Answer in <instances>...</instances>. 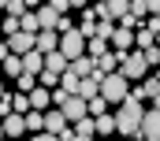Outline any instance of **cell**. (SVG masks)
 I'll return each instance as SVG.
<instances>
[{
  "instance_id": "29",
  "label": "cell",
  "mask_w": 160,
  "mask_h": 141,
  "mask_svg": "<svg viewBox=\"0 0 160 141\" xmlns=\"http://www.w3.org/2000/svg\"><path fill=\"white\" fill-rule=\"evenodd\" d=\"M48 7H52V11H60V15H63V11H71V0H48Z\"/></svg>"
},
{
  "instance_id": "30",
  "label": "cell",
  "mask_w": 160,
  "mask_h": 141,
  "mask_svg": "<svg viewBox=\"0 0 160 141\" xmlns=\"http://www.w3.org/2000/svg\"><path fill=\"white\" fill-rule=\"evenodd\" d=\"M127 97H134V100H149V93H145V85H134Z\"/></svg>"
},
{
  "instance_id": "36",
  "label": "cell",
  "mask_w": 160,
  "mask_h": 141,
  "mask_svg": "<svg viewBox=\"0 0 160 141\" xmlns=\"http://www.w3.org/2000/svg\"><path fill=\"white\" fill-rule=\"evenodd\" d=\"M4 93H8V89H4V82H0V97H4Z\"/></svg>"
},
{
  "instance_id": "25",
  "label": "cell",
  "mask_w": 160,
  "mask_h": 141,
  "mask_svg": "<svg viewBox=\"0 0 160 141\" xmlns=\"http://www.w3.org/2000/svg\"><path fill=\"white\" fill-rule=\"evenodd\" d=\"M60 85H63L67 93H75V89H78V74H75V70H63V74H60Z\"/></svg>"
},
{
  "instance_id": "2",
  "label": "cell",
  "mask_w": 160,
  "mask_h": 141,
  "mask_svg": "<svg viewBox=\"0 0 160 141\" xmlns=\"http://www.w3.org/2000/svg\"><path fill=\"white\" fill-rule=\"evenodd\" d=\"M130 93V85H127V78H123L119 70H108L104 78H101V97L104 100H112V104H119L123 97Z\"/></svg>"
},
{
  "instance_id": "24",
  "label": "cell",
  "mask_w": 160,
  "mask_h": 141,
  "mask_svg": "<svg viewBox=\"0 0 160 141\" xmlns=\"http://www.w3.org/2000/svg\"><path fill=\"white\" fill-rule=\"evenodd\" d=\"M142 56H145V63H149V67H160V45H157V41H153L149 48H142Z\"/></svg>"
},
{
  "instance_id": "7",
  "label": "cell",
  "mask_w": 160,
  "mask_h": 141,
  "mask_svg": "<svg viewBox=\"0 0 160 141\" xmlns=\"http://www.w3.org/2000/svg\"><path fill=\"white\" fill-rule=\"evenodd\" d=\"M108 45H112L116 52H127V48L134 45V30L123 26V22H116V30H112V37H108Z\"/></svg>"
},
{
  "instance_id": "21",
  "label": "cell",
  "mask_w": 160,
  "mask_h": 141,
  "mask_svg": "<svg viewBox=\"0 0 160 141\" xmlns=\"http://www.w3.org/2000/svg\"><path fill=\"white\" fill-rule=\"evenodd\" d=\"M0 70H4V74H11V78H15V74H19V70H22V56H15V52H11V56H8V60H0Z\"/></svg>"
},
{
  "instance_id": "9",
  "label": "cell",
  "mask_w": 160,
  "mask_h": 141,
  "mask_svg": "<svg viewBox=\"0 0 160 141\" xmlns=\"http://www.w3.org/2000/svg\"><path fill=\"white\" fill-rule=\"evenodd\" d=\"M0 123H4V138H19V134H26V119H22L19 111H8Z\"/></svg>"
},
{
  "instance_id": "11",
  "label": "cell",
  "mask_w": 160,
  "mask_h": 141,
  "mask_svg": "<svg viewBox=\"0 0 160 141\" xmlns=\"http://www.w3.org/2000/svg\"><path fill=\"white\" fill-rule=\"evenodd\" d=\"M26 97H30V108H38V111H45V108L52 104V93H48V85H41V82L26 93Z\"/></svg>"
},
{
  "instance_id": "22",
  "label": "cell",
  "mask_w": 160,
  "mask_h": 141,
  "mask_svg": "<svg viewBox=\"0 0 160 141\" xmlns=\"http://www.w3.org/2000/svg\"><path fill=\"white\" fill-rule=\"evenodd\" d=\"M86 52L97 60L101 52H108V41H104V37H89V41H86Z\"/></svg>"
},
{
  "instance_id": "6",
  "label": "cell",
  "mask_w": 160,
  "mask_h": 141,
  "mask_svg": "<svg viewBox=\"0 0 160 141\" xmlns=\"http://www.w3.org/2000/svg\"><path fill=\"white\" fill-rule=\"evenodd\" d=\"M142 138L160 141V108H153V111H142Z\"/></svg>"
},
{
  "instance_id": "28",
  "label": "cell",
  "mask_w": 160,
  "mask_h": 141,
  "mask_svg": "<svg viewBox=\"0 0 160 141\" xmlns=\"http://www.w3.org/2000/svg\"><path fill=\"white\" fill-rule=\"evenodd\" d=\"M104 104H108V100H104V97L97 93V97L89 100V115H101V111H104Z\"/></svg>"
},
{
  "instance_id": "20",
  "label": "cell",
  "mask_w": 160,
  "mask_h": 141,
  "mask_svg": "<svg viewBox=\"0 0 160 141\" xmlns=\"http://www.w3.org/2000/svg\"><path fill=\"white\" fill-rule=\"evenodd\" d=\"M22 119H26V130H38V134L45 130V111H38V108H30Z\"/></svg>"
},
{
  "instance_id": "23",
  "label": "cell",
  "mask_w": 160,
  "mask_h": 141,
  "mask_svg": "<svg viewBox=\"0 0 160 141\" xmlns=\"http://www.w3.org/2000/svg\"><path fill=\"white\" fill-rule=\"evenodd\" d=\"M11 111L26 115V111H30V97H26V93H11Z\"/></svg>"
},
{
  "instance_id": "19",
  "label": "cell",
  "mask_w": 160,
  "mask_h": 141,
  "mask_svg": "<svg viewBox=\"0 0 160 141\" xmlns=\"http://www.w3.org/2000/svg\"><path fill=\"white\" fill-rule=\"evenodd\" d=\"M38 22H41V30H45V26H52V30H56V22H60V11H52L48 4H41V11H38Z\"/></svg>"
},
{
  "instance_id": "35",
  "label": "cell",
  "mask_w": 160,
  "mask_h": 141,
  "mask_svg": "<svg viewBox=\"0 0 160 141\" xmlns=\"http://www.w3.org/2000/svg\"><path fill=\"white\" fill-rule=\"evenodd\" d=\"M38 4H41V0H26V7H38Z\"/></svg>"
},
{
  "instance_id": "40",
  "label": "cell",
  "mask_w": 160,
  "mask_h": 141,
  "mask_svg": "<svg viewBox=\"0 0 160 141\" xmlns=\"http://www.w3.org/2000/svg\"><path fill=\"white\" fill-rule=\"evenodd\" d=\"M157 82H160V70H157Z\"/></svg>"
},
{
  "instance_id": "12",
  "label": "cell",
  "mask_w": 160,
  "mask_h": 141,
  "mask_svg": "<svg viewBox=\"0 0 160 141\" xmlns=\"http://www.w3.org/2000/svg\"><path fill=\"white\" fill-rule=\"evenodd\" d=\"M78 97H86V100H93L97 93H101V78L97 74H86V78H78V89H75Z\"/></svg>"
},
{
  "instance_id": "34",
  "label": "cell",
  "mask_w": 160,
  "mask_h": 141,
  "mask_svg": "<svg viewBox=\"0 0 160 141\" xmlns=\"http://www.w3.org/2000/svg\"><path fill=\"white\" fill-rule=\"evenodd\" d=\"M149 100H157V108H160V89H157V93H153V97H149Z\"/></svg>"
},
{
  "instance_id": "18",
  "label": "cell",
  "mask_w": 160,
  "mask_h": 141,
  "mask_svg": "<svg viewBox=\"0 0 160 141\" xmlns=\"http://www.w3.org/2000/svg\"><path fill=\"white\" fill-rule=\"evenodd\" d=\"M19 30H30V34H38V30H41V22H38V11H30V7H26V11L19 15Z\"/></svg>"
},
{
  "instance_id": "4",
  "label": "cell",
  "mask_w": 160,
  "mask_h": 141,
  "mask_svg": "<svg viewBox=\"0 0 160 141\" xmlns=\"http://www.w3.org/2000/svg\"><path fill=\"white\" fill-rule=\"evenodd\" d=\"M60 52H63L67 60H75V56L86 52V37H82L78 26H71V30H63V34H60Z\"/></svg>"
},
{
  "instance_id": "39",
  "label": "cell",
  "mask_w": 160,
  "mask_h": 141,
  "mask_svg": "<svg viewBox=\"0 0 160 141\" xmlns=\"http://www.w3.org/2000/svg\"><path fill=\"white\" fill-rule=\"evenodd\" d=\"M4 4H8V0H0V7H4Z\"/></svg>"
},
{
  "instance_id": "5",
  "label": "cell",
  "mask_w": 160,
  "mask_h": 141,
  "mask_svg": "<svg viewBox=\"0 0 160 141\" xmlns=\"http://www.w3.org/2000/svg\"><path fill=\"white\" fill-rule=\"evenodd\" d=\"M34 48H38V52H56V48H60V30H52V26L38 30V34H34Z\"/></svg>"
},
{
  "instance_id": "13",
  "label": "cell",
  "mask_w": 160,
  "mask_h": 141,
  "mask_svg": "<svg viewBox=\"0 0 160 141\" xmlns=\"http://www.w3.org/2000/svg\"><path fill=\"white\" fill-rule=\"evenodd\" d=\"M71 126H75V141H89L93 134H97V126H93V115H82V119H75Z\"/></svg>"
},
{
  "instance_id": "38",
  "label": "cell",
  "mask_w": 160,
  "mask_h": 141,
  "mask_svg": "<svg viewBox=\"0 0 160 141\" xmlns=\"http://www.w3.org/2000/svg\"><path fill=\"white\" fill-rule=\"evenodd\" d=\"M0 19H4V7H0Z\"/></svg>"
},
{
  "instance_id": "17",
  "label": "cell",
  "mask_w": 160,
  "mask_h": 141,
  "mask_svg": "<svg viewBox=\"0 0 160 141\" xmlns=\"http://www.w3.org/2000/svg\"><path fill=\"white\" fill-rule=\"evenodd\" d=\"M93 126H97V134H116V115H93Z\"/></svg>"
},
{
  "instance_id": "3",
  "label": "cell",
  "mask_w": 160,
  "mask_h": 141,
  "mask_svg": "<svg viewBox=\"0 0 160 141\" xmlns=\"http://www.w3.org/2000/svg\"><path fill=\"white\" fill-rule=\"evenodd\" d=\"M145 70H149V63H145L142 52H130V48H127V52L119 56V74L127 78V82H130V78H145Z\"/></svg>"
},
{
  "instance_id": "14",
  "label": "cell",
  "mask_w": 160,
  "mask_h": 141,
  "mask_svg": "<svg viewBox=\"0 0 160 141\" xmlns=\"http://www.w3.org/2000/svg\"><path fill=\"white\" fill-rule=\"evenodd\" d=\"M63 126H67V115H63L60 108H56V111H48V108H45V130H52V134H60Z\"/></svg>"
},
{
  "instance_id": "16",
  "label": "cell",
  "mask_w": 160,
  "mask_h": 141,
  "mask_svg": "<svg viewBox=\"0 0 160 141\" xmlns=\"http://www.w3.org/2000/svg\"><path fill=\"white\" fill-rule=\"evenodd\" d=\"M45 67L56 70V74H63V70H67V56H63L60 48H56V52H45Z\"/></svg>"
},
{
  "instance_id": "15",
  "label": "cell",
  "mask_w": 160,
  "mask_h": 141,
  "mask_svg": "<svg viewBox=\"0 0 160 141\" xmlns=\"http://www.w3.org/2000/svg\"><path fill=\"white\" fill-rule=\"evenodd\" d=\"M45 67V52H38V48H30V52H22V70H38Z\"/></svg>"
},
{
  "instance_id": "8",
  "label": "cell",
  "mask_w": 160,
  "mask_h": 141,
  "mask_svg": "<svg viewBox=\"0 0 160 141\" xmlns=\"http://www.w3.org/2000/svg\"><path fill=\"white\" fill-rule=\"evenodd\" d=\"M8 45H11L15 56H22V52L34 48V34H30V30H15V34H8Z\"/></svg>"
},
{
  "instance_id": "27",
  "label": "cell",
  "mask_w": 160,
  "mask_h": 141,
  "mask_svg": "<svg viewBox=\"0 0 160 141\" xmlns=\"http://www.w3.org/2000/svg\"><path fill=\"white\" fill-rule=\"evenodd\" d=\"M4 11H8V15H22V11H26V0H8Z\"/></svg>"
},
{
  "instance_id": "33",
  "label": "cell",
  "mask_w": 160,
  "mask_h": 141,
  "mask_svg": "<svg viewBox=\"0 0 160 141\" xmlns=\"http://www.w3.org/2000/svg\"><path fill=\"white\" fill-rule=\"evenodd\" d=\"M71 7H86V0H71Z\"/></svg>"
},
{
  "instance_id": "10",
  "label": "cell",
  "mask_w": 160,
  "mask_h": 141,
  "mask_svg": "<svg viewBox=\"0 0 160 141\" xmlns=\"http://www.w3.org/2000/svg\"><path fill=\"white\" fill-rule=\"evenodd\" d=\"M93 67H97V60H93L89 52H82V56H75V60H67V70H75L78 78H86V74H93Z\"/></svg>"
},
{
  "instance_id": "37",
  "label": "cell",
  "mask_w": 160,
  "mask_h": 141,
  "mask_svg": "<svg viewBox=\"0 0 160 141\" xmlns=\"http://www.w3.org/2000/svg\"><path fill=\"white\" fill-rule=\"evenodd\" d=\"M0 138H4V123H0Z\"/></svg>"
},
{
  "instance_id": "1",
  "label": "cell",
  "mask_w": 160,
  "mask_h": 141,
  "mask_svg": "<svg viewBox=\"0 0 160 141\" xmlns=\"http://www.w3.org/2000/svg\"><path fill=\"white\" fill-rule=\"evenodd\" d=\"M142 100L134 97H123L119 111H116V134H127V138H142Z\"/></svg>"
},
{
  "instance_id": "26",
  "label": "cell",
  "mask_w": 160,
  "mask_h": 141,
  "mask_svg": "<svg viewBox=\"0 0 160 141\" xmlns=\"http://www.w3.org/2000/svg\"><path fill=\"white\" fill-rule=\"evenodd\" d=\"M0 26H4V34H15V30H19V15H8V11H4Z\"/></svg>"
},
{
  "instance_id": "31",
  "label": "cell",
  "mask_w": 160,
  "mask_h": 141,
  "mask_svg": "<svg viewBox=\"0 0 160 141\" xmlns=\"http://www.w3.org/2000/svg\"><path fill=\"white\" fill-rule=\"evenodd\" d=\"M145 26H149V30L160 37V15H149V19H145Z\"/></svg>"
},
{
  "instance_id": "32",
  "label": "cell",
  "mask_w": 160,
  "mask_h": 141,
  "mask_svg": "<svg viewBox=\"0 0 160 141\" xmlns=\"http://www.w3.org/2000/svg\"><path fill=\"white\" fill-rule=\"evenodd\" d=\"M145 7H149L153 15H160V0H145Z\"/></svg>"
}]
</instances>
